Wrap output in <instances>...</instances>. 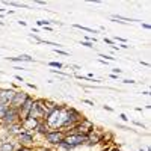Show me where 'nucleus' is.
I'll return each mask as SVG.
<instances>
[{"instance_id": "15", "label": "nucleus", "mask_w": 151, "mask_h": 151, "mask_svg": "<svg viewBox=\"0 0 151 151\" xmlns=\"http://www.w3.org/2000/svg\"><path fill=\"white\" fill-rule=\"evenodd\" d=\"M74 27L82 29V30H86V32H92V33H97V30H92V29H89V27H83V26H80V24H74Z\"/></svg>"}, {"instance_id": "7", "label": "nucleus", "mask_w": 151, "mask_h": 151, "mask_svg": "<svg viewBox=\"0 0 151 151\" xmlns=\"http://www.w3.org/2000/svg\"><path fill=\"white\" fill-rule=\"evenodd\" d=\"M32 103H33V100H32V98H27L26 101H24V104L18 109V115H20L23 119H26V118L29 116V112H30Z\"/></svg>"}, {"instance_id": "12", "label": "nucleus", "mask_w": 151, "mask_h": 151, "mask_svg": "<svg viewBox=\"0 0 151 151\" xmlns=\"http://www.w3.org/2000/svg\"><path fill=\"white\" fill-rule=\"evenodd\" d=\"M8 106H5V104H2V103H0V118H3L5 115H6V112H8Z\"/></svg>"}, {"instance_id": "19", "label": "nucleus", "mask_w": 151, "mask_h": 151, "mask_svg": "<svg viewBox=\"0 0 151 151\" xmlns=\"http://www.w3.org/2000/svg\"><path fill=\"white\" fill-rule=\"evenodd\" d=\"M104 42H107V44H112V40H107V38H104Z\"/></svg>"}, {"instance_id": "18", "label": "nucleus", "mask_w": 151, "mask_h": 151, "mask_svg": "<svg viewBox=\"0 0 151 151\" xmlns=\"http://www.w3.org/2000/svg\"><path fill=\"white\" fill-rule=\"evenodd\" d=\"M48 23H50V21H44V20H42V21H38V24H40V26H47Z\"/></svg>"}, {"instance_id": "8", "label": "nucleus", "mask_w": 151, "mask_h": 151, "mask_svg": "<svg viewBox=\"0 0 151 151\" xmlns=\"http://www.w3.org/2000/svg\"><path fill=\"white\" fill-rule=\"evenodd\" d=\"M14 95H15V92H12V91H0V103L5 106H9L12 103Z\"/></svg>"}, {"instance_id": "5", "label": "nucleus", "mask_w": 151, "mask_h": 151, "mask_svg": "<svg viewBox=\"0 0 151 151\" xmlns=\"http://www.w3.org/2000/svg\"><path fill=\"white\" fill-rule=\"evenodd\" d=\"M77 130H79V134L86 136L88 133H91V132L94 130V125H92V122H89V121L82 119V121H80V124L77 125Z\"/></svg>"}, {"instance_id": "16", "label": "nucleus", "mask_w": 151, "mask_h": 151, "mask_svg": "<svg viewBox=\"0 0 151 151\" xmlns=\"http://www.w3.org/2000/svg\"><path fill=\"white\" fill-rule=\"evenodd\" d=\"M48 65H50V67H55V68H62V67H64L60 62H50Z\"/></svg>"}, {"instance_id": "22", "label": "nucleus", "mask_w": 151, "mask_h": 151, "mask_svg": "<svg viewBox=\"0 0 151 151\" xmlns=\"http://www.w3.org/2000/svg\"><path fill=\"white\" fill-rule=\"evenodd\" d=\"M113 151H116V150H113Z\"/></svg>"}, {"instance_id": "9", "label": "nucleus", "mask_w": 151, "mask_h": 151, "mask_svg": "<svg viewBox=\"0 0 151 151\" xmlns=\"http://www.w3.org/2000/svg\"><path fill=\"white\" fill-rule=\"evenodd\" d=\"M20 142L24 144V145L32 144V142H33V136L29 134V133H21V134H20Z\"/></svg>"}, {"instance_id": "17", "label": "nucleus", "mask_w": 151, "mask_h": 151, "mask_svg": "<svg viewBox=\"0 0 151 151\" xmlns=\"http://www.w3.org/2000/svg\"><path fill=\"white\" fill-rule=\"evenodd\" d=\"M82 45H86V47H89V48H92L94 45H92V42H88V41H83L82 42Z\"/></svg>"}, {"instance_id": "3", "label": "nucleus", "mask_w": 151, "mask_h": 151, "mask_svg": "<svg viewBox=\"0 0 151 151\" xmlns=\"http://www.w3.org/2000/svg\"><path fill=\"white\" fill-rule=\"evenodd\" d=\"M29 97L24 94V92H15V95H14V98H12V103H11V107L12 109H15V110H18L23 104H24V101H26Z\"/></svg>"}, {"instance_id": "14", "label": "nucleus", "mask_w": 151, "mask_h": 151, "mask_svg": "<svg viewBox=\"0 0 151 151\" xmlns=\"http://www.w3.org/2000/svg\"><path fill=\"white\" fill-rule=\"evenodd\" d=\"M0 151H12V145H11V144H3V145H0Z\"/></svg>"}, {"instance_id": "11", "label": "nucleus", "mask_w": 151, "mask_h": 151, "mask_svg": "<svg viewBox=\"0 0 151 151\" xmlns=\"http://www.w3.org/2000/svg\"><path fill=\"white\" fill-rule=\"evenodd\" d=\"M36 129H38V132L42 133V134H47L48 133V127H47V125H44V124H41V122H38Z\"/></svg>"}, {"instance_id": "20", "label": "nucleus", "mask_w": 151, "mask_h": 151, "mask_svg": "<svg viewBox=\"0 0 151 151\" xmlns=\"http://www.w3.org/2000/svg\"><path fill=\"white\" fill-rule=\"evenodd\" d=\"M20 151H30V150H29V148H21Z\"/></svg>"}, {"instance_id": "4", "label": "nucleus", "mask_w": 151, "mask_h": 151, "mask_svg": "<svg viewBox=\"0 0 151 151\" xmlns=\"http://www.w3.org/2000/svg\"><path fill=\"white\" fill-rule=\"evenodd\" d=\"M64 133L62 132H48L47 134H45V139L50 142V144H53V145H59L62 141H64Z\"/></svg>"}, {"instance_id": "2", "label": "nucleus", "mask_w": 151, "mask_h": 151, "mask_svg": "<svg viewBox=\"0 0 151 151\" xmlns=\"http://www.w3.org/2000/svg\"><path fill=\"white\" fill-rule=\"evenodd\" d=\"M85 142H86V136L83 134H70V136H65L64 141H62V144H65L70 150H73L77 145H82Z\"/></svg>"}, {"instance_id": "21", "label": "nucleus", "mask_w": 151, "mask_h": 151, "mask_svg": "<svg viewBox=\"0 0 151 151\" xmlns=\"http://www.w3.org/2000/svg\"><path fill=\"white\" fill-rule=\"evenodd\" d=\"M141 151H142V150H141ZM144 151H147V150H144Z\"/></svg>"}, {"instance_id": "6", "label": "nucleus", "mask_w": 151, "mask_h": 151, "mask_svg": "<svg viewBox=\"0 0 151 151\" xmlns=\"http://www.w3.org/2000/svg\"><path fill=\"white\" fill-rule=\"evenodd\" d=\"M18 118H20V115H18V110L12 109V107H9V109H8L6 115L3 116L5 122H6V124H9V125H12V124H14V122H15Z\"/></svg>"}, {"instance_id": "1", "label": "nucleus", "mask_w": 151, "mask_h": 151, "mask_svg": "<svg viewBox=\"0 0 151 151\" xmlns=\"http://www.w3.org/2000/svg\"><path fill=\"white\" fill-rule=\"evenodd\" d=\"M67 118H68V110L56 109V110H53V112L45 118V119H47V127H50V129L62 127V125H64V122L67 121Z\"/></svg>"}, {"instance_id": "13", "label": "nucleus", "mask_w": 151, "mask_h": 151, "mask_svg": "<svg viewBox=\"0 0 151 151\" xmlns=\"http://www.w3.org/2000/svg\"><path fill=\"white\" fill-rule=\"evenodd\" d=\"M17 60H26V62H33V59L30 58V56H27V55H23V56H20V58H15Z\"/></svg>"}, {"instance_id": "10", "label": "nucleus", "mask_w": 151, "mask_h": 151, "mask_svg": "<svg viewBox=\"0 0 151 151\" xmlns=\"http://www.w3.org/2000/svg\"><path fill=\"white\" fill-rule=\"evenodd\" d=\"M23 125H24L26 129H27V127H32V129L35 127V129H36L38 121H36V119H33V118H26V119H24V124H23Z\"/></svg>"}]
</instances>
